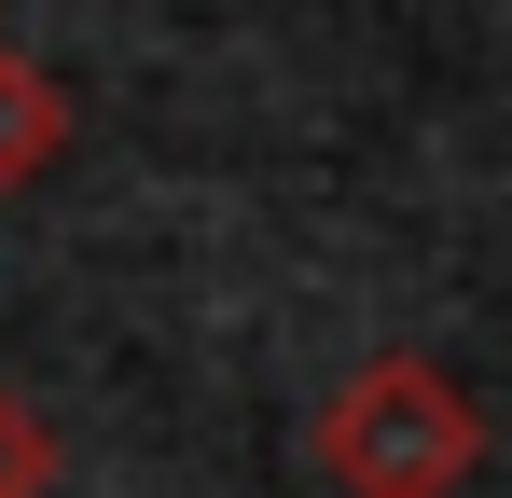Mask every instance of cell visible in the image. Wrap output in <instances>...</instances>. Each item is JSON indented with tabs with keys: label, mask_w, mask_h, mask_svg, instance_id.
<instances>
[{
	"label": "cell",
	"mask_w": 512,
	"mask_h": 498,
	"mask_svg": "<svg viewBox=\"0 0 512 498\" xmlns=\"http://www.w3.org/2000/svg\"><path fill=\"white\" fill-rule=\"evenodd\" d=\"M56 485V443H42V415L28 402H0V498H42Z\"/></svg>",
	"instance_id": "obj_3"
},
{
	"label": "cell",
	"mask_w": 512,
	"mask_h": 498,
	"mask_svg": "<svg viewBox=\"0 0 512 498\" xmlns=\"http://www.w3.org/2000/svg\"><path fill=\"white\" fill-rule=\"evenodd\" d=\"M56 139H70V97L42 83V56L0 42V194H28V180L56 166Z\"/></svg>",
	"instance_id": "obj_2"
},
{
	"label": "cell",
	"mask_w": 512,
	"mask_h": 498,
	"mask_svg": "<svg viewBox=\"0 0 512 498\" xmlns=\"http://www.w3.org/2000/svg\"><path fill=\"white\" fill-rule=\"evenodd\" d=\"M471 457H485V415H471V388H457L443 360H416V346L360 360L333 388V415H319V471H333L346 498H457Z\"/></svg>",
	"instance_id": "obj_1"
}]
</instances>
